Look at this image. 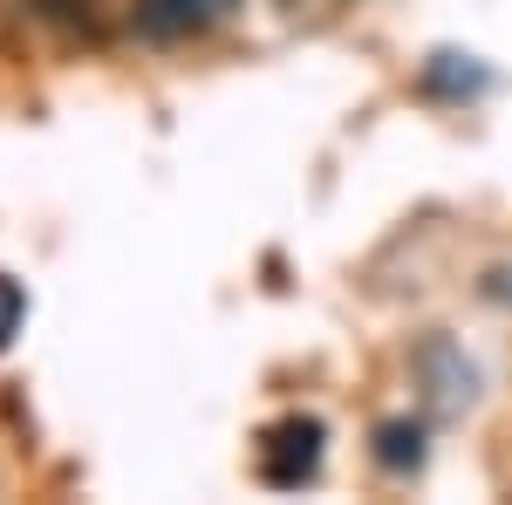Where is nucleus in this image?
<instances>
[{"label":"nucleus","mask_w":512,"mask_h":505,"mask_svg":"<svg viewBox=\"0 0 512 505\" xmlns=\"http://www.w3.org/2000/svg\"><path fill=\"white\" fill-rule=\"evenodd\" d=\"M315 471H321V424L315 417H280V424H267V437H260V478L274 492L308 485Z\"/></svg>","instance_id":"nucleus-1"},{"label":"nucleus","mask_w":512,"mask_h":505,"mask_svg":"<svg viewBox=\"0 0 512 505\" xmlns=\"http://www.w3.org/2000/svg\"><path fill=\"white\" fill-rule=\"evenodd\" d=\"M41 14H55L76 35H110V28H137V0H41Z\"/></svg>","instance_id":"nucleus-2"},{"label":"nucleus","mask_w":512,"mask_h":505,"mask_svg":"<svg viewBox=\"0 0 512 505\" xmlns=\"http://www.w3.org/2000/svg\"><path fill=\"white\" fill-rule=\"evenodd\" d=\"M14 328H21V287L0 273V349H7V335H14Z\"/></svg>","instance_id":"nucleus-3"}]
</instances>
